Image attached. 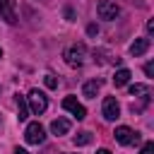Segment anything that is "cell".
<instances>
[{
    "instance_id": "cell-1",
    "label": "cell",
    "mask_w": 154,
    "mask_h": 154,
    "mask_svg": "<svg viewBox=\"0 0 154 154\" xmlns=\"http://www.w3.org/2000/svg\"><path fill=\"white\" fill-rule=\"evenodd\" d=\"M63 58H65V63H67L70 67H79V65L84 63V58H87V46H84V43H75V46L65 48Z\"/></svg>"
},
{
    "instance_id": "cell-2",
    "label": "cell",
    "mask_w": 154,
    "mask_h": 154,
    "mask_svg": "<svg viewBox=\"0 0 154 154\" xmlns=\"http://www.w3.org/2000/svg\"><path fill=\"white\" fill-rule=\"evenodd\" d=\"M26 106H29V111H31V113L41 116V113L48 108V99H46V94H43V91L31 89V91H29V96H26Z\"/></svg>"
},
{
    "instance_id": "cell-3",
    "label": "cell",
    "mask_w": 154,
    "mask_h": 154,
    "mask_svg": "<svg viewBox=\"0 0 154 154\" xmlns=\"http://www.w3.org/2000/svg\"><path fill=\"white\" fill-rule=\"evenodd\" d=\"M96 12H99V17H101V19H106V22H113V19L120 14V7H118L113 0H99V5H96Z\"/></svg>"
},
{
    "instance_id": "cell-4",
    "label": "cell",
    "mask_w": 154,
    "mask_h": 154,
    "mask_svg": "<svg viewBox=\"0 0 154 154\" xmlns=\"http://www.w3.org/2000/svg\"><path fill=\"white\" fill-rule=\"evenodd\" d=\"M24 140H26L29 144H41V142L46 140V130H43V125H41V123H29L26 130H24Z\"/></svg>"
},
{
    "instance_id": "cell-5",
    "label": "cell",
    "mask_w": 154,
    "mask_h": 154,
    "mask_svg": "<svg viewBox=\"0 0 154 154\" xmlns=\"http://www.w3.org/2000/svg\"><path fill=\"white\" fill-rule=\"evenodd\" d=\"M101 113H103L106 120H116V118H120V103L116 101V96H106V99H103Z\"/></svg>"
},
{
    "instance_id": "cell-6",
    "label": "cell",
    "mask_w": 154,
    "mask_h": 154,
    "mask_svg": "<svg viewBox=\"0 0 154 154\" xmlns=\"http://www.w3.org/2000/svg\"><path fill=\"white\" fill-rule=\"evenodd\" d=\"M113 135H116V142H118V144H132V142L140 140V135H137L132 128H128V125H118Z\"/></svg>"
},
{
    "instance_id": "cell-7",
    "label": "cell",
    "mask_w": 154,
    "mask_h": 154,
    "mask_svg": "<svg viewBox=\"0 0 154 154\" xmlns=\"http://www.w3.org/2000/svg\"><path fill=\"white\" fill-rule=\"evenodd\" d=\"M63 108H65V111H70V113H72L77 120L87 118V108H84V106H82V103L75 99V96H65V99H63Z\"/></svg>"
},
{
    "instance_id": "cell-8",
    "label": "cell",
    "mask_w": 154,
    "mask_h": 154,
    "mask_svg": "<svg viewBox=\"0 0 154 154\" xmlns=\"http://www.w3.org/2000/svg\"><path fill=\"white\" fill-rule=\"evenodd\" d=\"M0 19L14 24L17 22V14H14V0H0Z\"/></svg>"
},
{
    "instance_id": "cell-9",
    "label": "cell",
    "mask_w": 154,
    "mask_h": 154,
    "mask_svg": "<svg viewBox=\"0 0 154 154\" xmlns=\"http://www.w3.org/2000/svg\"><path fill=\"white\" fill-rule=\"evenodd\" d=\"M51 132L58 135V137H60V135H67V132H70V120H67V118H55V120L51 123Z\"/></svg>"
},
{
    "instance_id": "cell-10",
    "label": "cell",
    "mask_w": 154,
    "mask_h": 154,
    "mask_svg": "<svg viewBox=\"0 0 154 154\" xmlns=\"http://www.w3.org/2000/svg\"><path fill=\"white\" fill-rule=\"evenodd\" d=\"M130 77H132V72H130L128 67H120V70H116V75H113V84H116V87H125V84L130 82Z\"/></svg>"
},
{
    "instance_id": "cell-11",
    "label": "cell",
    "mask_w": 154,
    "mask_h": 154,
    "mask_svg": "<svg viewBox=\"0 0 154 154\" xmlns=\"http://www.w3.org/2000/svg\"><path fill=\"white\" fill-rule=\"evenodd\" d=\"M147 48H149V38H135V43L130 46V55H142V53H147Z\"/></svg>"
},
{
    "instance_id": "cell-12",
    "label": "cell",
    "mask_w": 154,
    "mask_h": 154,
    "mask_svg": "<svg viewBox=\"0 0 154 154\" xmlns=\"http://www.w3.org/2000/svg\"><path fill=\"white\" fill-rule=\"evenodd\" d=\"M99 89H101V82H99V79H91V82H84L82 94H84L87 99H94V96L99 94Z\"/></svg>"
},
{
    "instance_id": "cell-13",
    "label": "cell",
    "mask_w": 154,
    "mask_h": 154,
    "mask_svg": "<svg viewBox=\"0 0 154 154\" xmlns=\"http://www.w3.org/2000/svg\"><path fill=\"white\" fill-rule=\"evenodd\" d=\"M17 118L19 120H26L29 118V106H26V96H22V94H17Z\"/></svg>"
},
{
    "instance_id": "cell-14",
    "label": "cell",
    "mask_w": 154,
    "mask_h": 154,
    "mask_svg": "<svg viewBox=\"0 0 154 154\" xmlns=\"http://www.w3.org/2000/svg\"><path fill=\"white\" fill-rule=\"evenodd\" d=\"M130 96H142V99H147V96H149V87H147V84H132V87H130Z\"/></svg>"
},
{
    "instance_id": "cell-15",
    "label": "cell",
    "mask_w": 154,
    "mask_h": 154,
    "mask_svg": "<svg viewBox=\"0 0 154 154\" xmlns=\"http://www.w3.org/2000/svg\"><path fill=\"white\" fill-rule=\"evenodd\" d=\"M91 142V132H79V135H75V144L77 147H84V144H89Z\"/></svg>"
},
{
    "instance_id": "cell-16",
    "label": "cell",
    "mask_w": 154,
    "mask_h": 154,
    "mask_svg": "<svg viewBox=\"0 0 154 154\" xmlns=\"http://www.w3.org/2000/svg\"><path fill=\"white\" fill-rule=\"evenodd\" d=\"M43 82H46V87H48V89H55V87H58V79H55L53 75H46V77H43Z\"/></svg>"
},
{
    "instance_id": "cell-17",
    "label": "cell",
    "mask_w": 154,
    "mask_h": 154,
    "mask_svg": "<svg viewBox=\"0 0 154 154\" xmlns=\"http://www.w3.org/2000/svg\"><path fill=\"white\" fill-rule=\"evenodd\" d=\"M140 154H154V142H144L142 149H140Z\"/></svg>"
},
{
    "instance_id": "cell-18",
    "label": "cell",
    "mask_w": 154,
    "mask_h": 154,
    "mask_svg": "<svg viewBox=\"0 0 154 154\" xmlns=\"http://www.w3.org/2000/svg\"><path fill=\"white\" fill-rule=\"evenodd\" d=\"M144 75L147 77H154V63H147L144 65Z\"/></svg>"
},
{
    "instance_id": "cell-19",
    "label": "cell",
    "mask_w": 154,
    "mask_h": 154,
    "mask_svg": "<svg viewBox=\"0 0 154 154\" xmlns=\"http://www.w3.org/2000/svg\"><path fill=\"white\" fill-rule=\"evenodd\" d=\"M87 34H89V36H94V34H99V29H96V24H89V26H87Z\"/></svg>"
},
{
    "instance_id": "cell-20",
    "label": "cell",
    "mask_w": 154,
    "mask_h": 154,
    "mask_svg": "<svg viewBox=\"0 0 154 154\" xmlns=\"http://www.w3.org/2000/svg\"><path fill=\"white\" fill-rule=\"evenodd\" d=\"M14 154H29V152H26V149H19V147H17V149H14Z\"/></svg>"
},
{
    "instance_id": "cell-21",
    "label": "cell",
    "mask_w": 154,
    "mask_h": 154,
    "mask_svg": "<svg viewBox=\"0 0 154 154\" xmlns=\"http://www.w3.org/2000/svg\"><path fill=\"white\" fill-rule=\"evenodd\" d=\"M96 154H111V152H108V149H99Z\"/></svg>"
},
{
    "instance_id": "cell-22",
    "label": "cell",
    "mask_w": 154,
    "mask_h": 154,
    "mask_svg": "<svg viewBox=\"0 0 154 154\" xmlns=\"http://www.w3.org/2000/svg\"><path fill=\"white\" fill-rule=\"evenodd\" d=\"M0 58H2V48H0Z\"/></svg>"
},
{
    "instance_id": "cell-23",
    "label": "cell",
    "mask_w": 154,
    "mask_h": 154,
    "mask_svg": "<svg viewBox=\"0 0 154 154\" xmlns=\"http://www.w3.org/2000/svg\"><path fill=\"white\" fill-rule=\"evenodd\" d=\"M0 123H2V116H0Z\"/></svg>"
}]
</instances>
